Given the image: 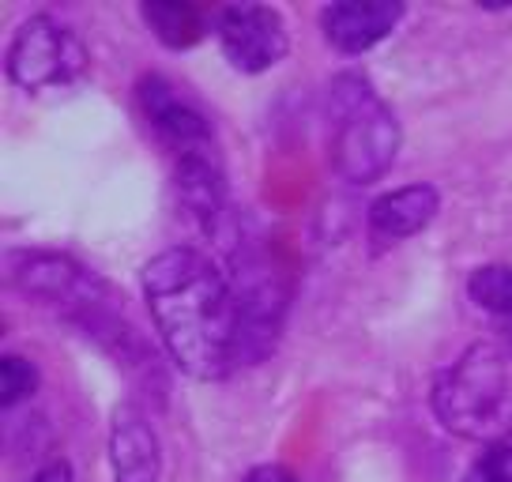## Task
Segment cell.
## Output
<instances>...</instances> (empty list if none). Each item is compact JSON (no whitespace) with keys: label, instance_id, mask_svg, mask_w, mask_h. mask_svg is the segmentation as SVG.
<instances>
[{"label":"cell","instance_id":"cell-13","mask_svg":"<svg viewBox=\"0 0 512 482\" xmlns=\"http://www.w3.org/2000/svg\"><path fill=\"white\" fill-rule=\"evenodd\" d=\"M34 388H38V370L31 362L19 358V354H4L0 358V400H4V407L23 403Z\"/></svg>","mask_w":512,"mask_h":482},{"label":"cell","instance_id":"cell-15","mask_svg":"<svg viewBox=\"0 0 512 482\" xmlns=\"http://www.w3.org/2000/svg\"><path fill=\"white\" fill-rule=\"evenodd\" d=\"M241 482H294V475L279 464H264V467H253Z\"/></svg>","mask_w":512,"mask_h":482},{"label":"cell","instance_id":"cell-11","mask_svg":"<svg viewBox=\"0 0 512 482\" xmlns=\"http://www.w3.org/2000/svg\"><path fill=\"white\" fill-rule=\"evenodd\" d=\"M140 16L147 19V27L155 31L162 46L170 49H189L204 38V16L181 0H151L140 8Z\"/></svg>","mask_w":512,"mask_h":482},{"label":"cell","instance_id":"cell-16","mask_svg":"<svg viewBox=\"0 0 512 482\" xmlns=\"http://www.w3.org/2000/svg\"><path fill=\"white\" fill-rule=\"evenodd\" d=\"M31 482H72V467L64 464V460H57V464L42 467V471H38Z\"/></svg>","mask_w":512,"mask_h":482},{"label":"cell","instance_id":"cell-1","mask_svg":"<svg viewBox=\"0 0 512 482\" xmlns=\"http://www.w3.org/2000/svg\"><path fill=\"white\" fill-rule=\"evenodd\" d=\"M144 298L151 321L177 370L196 381H219L241 358V309L219 264L174 245L144 264Z\"/></svg>","mask_w":512,"mask_h":482},{"label":"cell","instance_id":"cell-8","mask_svg":"<svg viewBox=\"0 0 512 482\" xmlns=\"http://www.w3.org/2000/svg\"><path fill=\"white\" fill-rule=\"evenodd\" d=\"M110 464L117 482L159 479V441L136 403H121L110 422Z\"/></svg>","mask_w":512,"mask_h":482},{"label":"cell","instance_id":"cell-7","mask_svg":"<svg viewBox=\"0 0 512 482\" xmlns=\"http://www.w3.org/2000/svg\"><path fill=\"white\" fill-rule=\"evenodd\" d=\"M400 19V0H339L320 12V27L339 53H366L369 46L388 38Z\"/></svg>","mask_w":512,"mask_h":482},{"label":"cell","instance_id":"cell-6","mask_svg":"<svg viewBox=\"0 0 512 482\" xmlns=\"http://www.w3.org/2000/svg\"><path fill=\"white\" fill-rule=\"evenodd\" d=\"M140 110L147 113V121L155 125L166 144H174L181 155H204L211 144V129L204 121V113L192 110L185 98L174 91V83L162 76H144L136 87Z\"/></svg>","mask_w":512,"mask_h":482},{"label":"cell","instance_id":"cell-5","mask_svg":"<svg viewBox=\"0 0 512 482\" xmlns=\"http://www.w3.org/2000/svg\"><path fill=\"white\" fill-rule=\"evenodd\" d=\"M215 31L226 61L238 72H268L287 53V27L268 4H226Z\"/></svg>","mask_w":512,"mask_h":482},{"label":"cell","instance_id":"cell-12","mask_svg":"<svg viewBox=\"0 0 512 482\" xmlns=\"http://www.w3.org/2000/svg\"><path fill=\"white\" fill-rule=\"evenodd\" d=\"M467 294L475 298V306L512 324V268L509 264H482L467 279Z\"/></svg>","mask_w":512,"mask_h":482},{"label":"cell","instance_id":"cell-2","mask_svg":"<svg viewBox=\"0 0 512 482\" xmlns=\"http://www.w3.org/2000/svg\"><path fill=\"white\" fill-rule=\"evenodd\" d=\"M433 411L445 430L471 441L497 445L512 437V373L505 354L490 343L460 354L433 385Z\"/></svg>","mask_w":512,"mask_h":482},{"label":"cell","instance_id":"cell-17","mask_svg":"<svg viewBox=\"0 0 512 482\" xmlns=\"http://www.w3.org/2000/svg\"><path fill=\"white\" fill-rule=\"evenodd\" d=\"M505 336H509V343H512V324H505Z\"/></svg>","mask_w":512,"mask_h":482},{"label":"cell","instance_id":"cell-3","mask_svg":"<svg viewBox=\"0 0 512 482\" xmlns=\"http://www.w3.org/2000/svg\"><path fill=\"white\" fill-rule=\"evenodd\" d=\"M328 151L343 181L369 185L384 177L400 147V125L392 110L369 91L362 76H339L328 95Z\"/></svg>","mask_w":512,"mask_h":482},{"label":"cell","instance_id":"cell-9","mask_svg":"<svg viewBox=\"0 0 512 482\" xmlns=\"http://www.w3.org/2000/svg\"><path fill=\"white\" fill-rule=\"evenodd\" d=\"M437 208H441V196H437L433 185H407V189H392V193L377 196L373 208H369L373 238H415L418 230H426L433 223Z\"/></svg>","mask_w":512,"mask_h":482},{"label":"cell","instance_id":"cell-10","mask_svg":"<svg viewBox=\"0 0 512 482\" xmlns=\"http://www.w3.org/2000/svg\"><path fill=\"white\" fill-rule=\"evenodd\" d=\"M174 185L181 196V208L189 211L208 238H215L219 223H223V181H219V170L208 162V155H181Z\"/></svg>","mask_w":512,"mask_h":482},{"label":"cell","instance_id":"cell-14","mask_svg":"<svg viewBox=\"0 0 512 482\" xmlns=\"http://www.w3.org/2000/svg\"><path fill=\"white\" fill-rule=\"evenodd\" d=\"M475 482H512V437L490 445L475 467Z\"/></svg>","mask_w":512,"mask_h":482},{"label":"cell","instance_id":"cell-4","mask_svg":"<svg viewBox=\"0 0 512 482\" xmlns=\"http://www.w3.org/2000/svg\"><path fill=\"white\" fill-rule=\"evenodd\" d=\"M87 68V49L64 23L34 16L19 27L8 49V76L23 91H49L76 83Z\"/></svg>","mask_w":512,"mask_h":482}]
</instances>
